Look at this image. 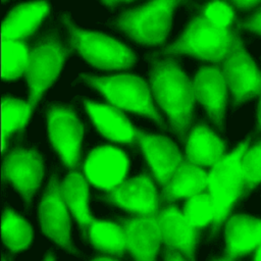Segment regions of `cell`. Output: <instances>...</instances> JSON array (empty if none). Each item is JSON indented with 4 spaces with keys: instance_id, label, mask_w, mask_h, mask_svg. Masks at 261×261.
Here are the masks:
<instances>
[{
    "instance_id": "1",
    "label": "cell",
    "mask_w": 261,
    "mask_h": 261,
    "mask_svg": "<svg viewBox=\"0 0 261 261\" xmlns=\"http://www.w3.org/2000/svg\"><path fill=\"white\" fill-rule=\"evenodd\" d=\"M150 87L158 106L168 116L173 130L186 142L196 102L192 81L171 57L154 61Z\"/></svg>"
},
{
    "instance_id": "2",
    "label": "cell",
    "mask_w": 261,
    "mask_h": 261,
    "mask_svg": "<svg viewBox=\"0 0 261 261\" xmlns=\"http://www.w3.org/2000/svg\"><path fill=\"white\" fill-rule=\"evenodd\" d=\"M239 41L240 38L234 28L221 29L198 13L188 23L181 36L164 50V54H185L203 61L220 63L233 50Z\"/></svg>"
},
{
    "instance_id": "3",
    "label": "cell",
    "mask_w": 261,
    "mask_h": 261,
    "mask_svg": "<svg viewBox=\"0 0 261 261\" xmlns=\"http://www.w3.org/2000/svg\"><path fill=\"white\" fill-rule=\"evenodd\" d=\"M249 143L250 138L240 143L210 169L208 189L214 204V218L210 226L212 234L224 225L236 204L246 196L242 158L250 147Z\"/></svg>"
},
{
    "instance_id": "4",
    "label": "cell",
    "mask_w": 261,
    "mask_h": 261,
    "mask_svg": "<svg viewBox=\"0 0 261 261\" xmlns=\"http://www.w3.org/2000/svg\"><path fill=\"white\" fill-rule=\"evenodd\" d=\"M86 82L102 94L106 103L121 111L147 116L162 123L161 115L154 105V96L145 80L137 74L119 73L107 76L82 75Z\"/></svg>"
},
{
    "instance_id": "5",
    "label": "cell",
    "mask_w": 261,
    "mask_h": 261,
    "mask_svg": "<svg viewBox=\"0 0 261 261\" xmlns=\"http://www.w3.org/2000/svg\"><path fill=\"white\" fill-rule=\"evenodd\" d=\"M184 0H150L122 13L117 27L142 45H162L169 33L172 15Z\"/></svg>"
},
{
    "instance_id": "6",
    "label": "cell",
    "mask_w": 261,
    "mask_h": 261,
    "mask_svg": "<svg viewBox=\"0 0 261 261\" xmlns=\"http://www.w3.org/2000/svg\"><path fill=\"white\" fill-rule=\"evenodd\" d=\"M64 22L70 34V48L76 50L92 66L105 70H121L134 65L135 54L126 45L105 34L75 28L67 17H64Z\"/></svg>"
},
{
    "instance_id": "7",
    "label": "cell",
    "mask_w": 261,
    "mask_h": 261,
    "mask_svg": "<svg viewBox=\"0 0 261 261\" xmlns=\"http://www.w3.org/2000/svg\"><path fill=\"white\" fill-rule=\"evenodd\" d=\"M71 50L63 47L53 36L45 38L31 48L23 75L30 90L28 101L33 108L55 82Z\"/></svg>"
},
{
    "instance_id": "8",
    "label": "cell",
    "mask_w": 261,
    "mask_h": 261,
    "mask_svg": "<svg viewBox=\"0 0 261 261\" xmlns=\"http://www.w3.org/2000/svg\"><path fill=\"white\" fill-rule=\"evenodd\" d=\"M50 142L68 170L82 168L81 145L84 125L75 112L68 107L53 105L47 112Z\"/></svg>"
},
{
    "instance_id": "9",
    "label": "cell",
    "mask_w": 261,
    "mask_h": 261,
    "mask_svg": "<svg viewBox=\"0 0 261 261\" xmlns=\"http://www.w3.org/2000/svg\"><path fill=\"white\" fill-rule=\"evenodd\" d=\"M128 167L129 160L124 151L116 146L103 145L88 153L82 172L90 186L107 193L126 179Z\"/></svg>"
},
{
    "instance_id": "10",
    "label": "cell",
    "mask_w": 261,
    "mask_h": 261,
    "mask_svg": "<svg viewBox=\"0 0 261 261\" xmlns=\"http://www.w3.org/2000/svg\"><path fill=\"white\" fill-rule=\"evenodd\" d=\"M105 200L130 215L154 216L159 206V192L152 173H142L126 178L105 193Z\"/></svg>"
},
{
    "instance_id": "11",
    "label": "cell",
    "mask_w": 261,
    "mask_h": 261,
    "mask_svg": "<svg viewBox=\"0 0 261 261\" xmlns=\"http://www.w3.org/2000/svg\"><path fill=\"white\" fill-rule=\"evenodd\" d=\"M155 215L159 222L162 244L180 252L190 261H195L194 253L201 230L190 223L182 209H179L174 202L166 200L160 192L159 206Z\"/></svg>"
},
{
    "instance_id": "12",
    "label": "cell",
    "mask_w": 261,
    "mask_h": 261,
    "mask_svg": "<svg viewBox=\"0 0 261 261\" xmlns=\"http://www.w3.org/2000/svg\"><path fill=\"white\" fill-rule=\"evenodd\" d=\"M220 65L236 104L260 96L261 71L244 49L241 40Z\"/></svg>"
},
{
    "instance_id": "13",
    "label": "cell",
    "mask_w": 261,
    "mask_h": 261,
    "mask_svg": "<svg viewBox=\"0 0 261 261\" xmlns=\"http://www.w3.org/2000/svg\"><path fill=\"white\" fill-rule=\"evenodd\" d=\"M44 176V163L35 150L15 148L3 159L1 179L7 180L30 202Z\"/></svg>"
},
{
    "instance_id": "14",
    "label": "cell",
    "mask_w": 261,
    "mask_h": 261,
    "mask_svg": "<svg viewBox=\"0 0 261 261\" xmlns=\"http://www.w3.org/2000/svg\"><path fill=\"white\" fill-rule=\"evenodd\" d=\"M69 213L61 182L52 177L39 205L41 227L43 232L57 245L71 250Z\"/></svg>"
},
{
    "instance_id": "15",
    "label": "cell",
    "mask_w": 261,
    "mask_h": 261,
    "mask_svg": "<svg viewBox=\"0 0 261 261\" xmlns=\"http://www.w3.org/2000/svg\"><path fill=\"white\" fill-rule=\"evenodd\" d=\"M139 135V147L157 185L162 188L187 158L175 144L164 136L147 134L140 129Z\"/></svg>"
},
{
    "instance_id": "16",
    "label": "cell",
    "mask_w": 261,
    "mask_h": 261,
    "mask_svg": "<svg viewBox=\"0 0 261 261\" xmlns=\"http://www.w3.org/2000/svg\"><path fill=\"white\" fill-rule=\"evenodd\" d=\"M123 229L127 253L135 261H156L160 245L161 230L156 215H130L117 221Z\"/></svg>"
},
{
    "instance_id": "17",
    "label": "cell",
    "mask_w": 261,
    "mask_h": 261,
    "mask_svg": "<svg viewBox=\"0 0 261 261\" xmlns=\"http://www.w3.org/2000/svg\"><path fill=\"white\" fill-rule=\"evenodd\" d=\"M192 84L196 101L204 106L213 122L221 125L227 103L228 86L220 63L201 67Z\"/></svg>"
},
{
    "instance_id": "18",
    "label": "cell",
    "mask_w": 261,
    "mask_h": 261,
    "mask_svg": "<svg viewBox=\"0 0 261 261\" xmlns=\"http://www.w3.org/2000/svg\"><path fill=\"white\" fill-rule=\"evenodd\" d=\"M86 112L96 129L108 141L126 146H139V129L128 120L126 115L116 107L91 100L84 101Z\"/></svg>"
},
{
    "instance_id": "19",
    "label": "cell",
    "mask_w": 261,
    "mask_h": 261,
    "mask_svg": "<svg viewBox=\"0 0 261 261\" xmlns=\"http://www.w3.org/2000/svg\"><path fill=\"white\" fill-rule=\"evenodd\" d=\"M224 256L236 261L253 254L261 245V219L231 214L224 223Z\"/></svg>"
},
{
    "instance_id": "20",
    "label": "cell",
    "mask_w": 261,
    "mask_h": 261,
    "mask_svg": "<svg viewBox=\"0 0 261 261\" xmlns=\"http://www.w3.org/2000/svg\"><path fill=\"white\" fill-rule=\"evenodd\" d=\"M50 4L45 0H36L16 5L1 23V39L28 42L50 14Z\"/></svg>"
},
{
    "instance_id": "21",
    "label": "cell",
    "mask_w": 261,
    "mask_h": 261,
    "mask_svg": "<svg viewBox=\"0 0 261 261\" xmlns=\"http://www.w3.org/2000/svg\"><path fill=\"white\" fill-rule=\"evenodd\" d=\"M185 144L187 160L208 169L213 168L228 153L225 142L204 123L190 129Z\"/></svg>"
},
{
    "instance_id": "22",
    "label": "cell",
    "mask_w": 261,
    "mask_h": 261,
    "mask_svg": "<svg viewBox=\"0 0 261 261\" xmlns=\"http://www.w3.org/2000/svg\"><path fill=\"white\" fill-rule=\"evenodd\" d=\"M209 172L210 169L186 160L162 187L161 193L170 202L188 200L208 187Z\"/></svg>"
},
{
    "instance_id": "23",
    "label": "cell",
    "mask_w": 261,
    "mask_h": 261,
    "mask_svg": "<svg viewBox=\"0 0 261 261\" xmlns=\"http://www.w3.org/2000/svg\"><path fill=\"white\" fill-rule=\"evenodd\" d=\"M62 192L69 211L79 223L84 238L87 239L89 227L94 219L89 208V182L82 172V168L69 170L61 181Z\"/></svg>"
},
{
    "instance_id": "24",
    "label": "cell",
    "mask_w": 261,
    "mask_h": 261,
    "mask_svg": "<svg viewBox=\"0 0 261 261\" xmlns=\"http://www.w3.org/2000/svg\"><path fill=\"white\" fill-rule=\"evenodd\" d=\"M87 239L103 255L120 258L127 253L124 232L118 222L94 217Z\"/></svg>"
},
{
    "instance_id": "25",
    "label": "cell",
    "mask_w": 261,
    "mask_h": 261,
    "mask_svg": "<svg viewBox=\"0 0 261 261\" xmlns=\"http://www.w3.org/2000/svg\"><path fill=\"white\" fill-rule=\"evenodd\" d=\"M29 101L4 97L1 100V135L2 142L9 141L14 134H21L33 113Z\"/></svg>"
},
{
    "instance_id": "26",
    "label": "cell",
    "mask_w": 261,
    "mask_h": 261,
    "mask_svg": "<svg viewBox=\"0 0 261 261\" xmlns=\"http://www.w3.org/2000/svg\"><path fill=\"white\" fill-rule=\"evenodd\" d=\"M0 228L3 244L13 253L25 250L33 241L31 224L11 209L3 212Z\"/></svg>"
},
{
    "instance_id": "27",
    "label": "cell",
    "mask_w": 261,
    "mask_h": 261,
    "mask_svg": "<svg viewBox=\"0 0 261 261\" xmlns=\"http://www.w3.org/2000/svg\"><path fill=\"white\" fill-rule=\"evenodd\" d=\"M31 48L24 41L1 39V77L3 81H16L23 75Z\"/></svg>"
},
{
    "instance_id": "28",
    "label": "cell",
    "mask_w": 261,
    "mask_h": 261,
    "mask_svg": "<svg viewBox=\"0 0 261 261\" xmlns=\"http://www.w3.org/2000/svg\"><path fill=\"white\" fill-rule=\"evenodd\" d=\"M181 209L190 223L197 229L210 227L214 218V204L208 187L185 200Z\"/></svg>"
},
{
    "instance_id": "29",
    "label": "cell",
    "mask_w": 261,
    "mask_h": 261,
    "mask_svg": "<svg viewBox=\"0 0 261 261\" xmlns=\"http://www.w3.org/2000/svg\"><path fill=\"white\" fill-rule=\"evenodd\" d=\"M234 6L228 0H210L200 7L199 13L208 18L213 24L225 29H233L237 22Z\"/></svg>"
},
{
    "instance_id": "30",
    "label": "cell",
    "mask_w": 261,
    "mask_h": 261,
    "mask_svg": "<svg viewBox=\"0 0 261 261\" xmlns=\"http://www.w3.org/2000/svg\"><path fill=\"white\" fill-rule=\"evenodd\" d=\"M246 196L261 184V140L250 146L242 158Z\"/></svg>"
},
{
    "instance_id": "31",
    "label": "cell",
    "mask_w": 261,
    "mask_h": 261,
    "mask_svg": "<svg viewBox=\"0 0 261 261\" xmlns=\"http://www.w3.org/2000/svg\"><path fill=\"white\" fill-rule=\"evenodd\" d=\"M239 28L247 29L253 33H256L261 36V7L257 9V11L246 21L239 22L237 21Z\"/></svg>"
},
{
    "instance_id": "32",
    "label": "cell",
    "mask_w": 261,
    "mask_h": 261,
    "mask_svg": "<svg viewBox=\"0 0 261 261\" xmlns=\"http://www.w3.org/2000/svg\"><path fill=\"white\" fill-rule=\"evenodd\" d=\"M163 253H164V260L165 261H190L188 257H186L180 252L173 250L165 245H163Z\"/></svg>"
},
{
    "instance_id": "33",
    "label": "cell",
    "mask_w": 261,
    "mask_h": 261,
    "mask_svg": "<svg viewBox=\"0 0 261 261\" xmlns=\"http://www.w3.org/2000/svg\"><path fill=\"white\" fill-rule=\"evenodd\" d=\"M234 8L238 9H251L261 3V0H228Z\"/></svg>"
},
{
    "instance_id": "34",
    "label": "cell",
    "mask_w": 261,
    "mask_h": 261,
    "mask_svg": "<svg viewBox=\"0 0 261 261\" xmlns=\"http://www.w3.org/2000/svg\"><path fill=\"white\" fill-rule=\"evenodd\" d=\"M134 0H102V2L108 6H114L118 3H121V2H125V3H129Z\"/></svg>"
},
{
    "instance_id": "35",
    "label": "cell",
    "mask_w": 261,
    "mask_h": 261,
    "mask_svg": "<svg viewBox=\"0 0 261 261\" xmlns=\"http://www.w3.org/2000/svg\"><path fill=\"white\" fill-rule=\"evenodd\" d=\"M92 261H119L118 258H114V257H109L106 255H102L99 257L94 258Z\"/></svg>"
},
{
    "instance_id": "36",
    "label": "cell",
    "mask_w": 261,
    "mask_h": 261,
    "mask_svg": "<svg viewBox=\"0 0 261 261\" xmlns=\"http://www.w3.org/2000/svg\"><path fill=\"white\" fill-rule=\"evenodd\" d=\"M252 261H261V245L252 254Z\"/></svg>"
},
{
    "instance_id": "37",
    "label": "cell",
    "mask_w": 261,
    "mask_h": 261,
    "mask_svg": "<svg viewBox=\"0 0 261 261\" xmlns=\"http://www.w3.org/2000/svg\"><path fill=\"white\" fill-rule=\"evenodd\" d=\"M258 128L261 130V94L259 96V104H258Z\"/></svg>"
},
{
    "instance_id": "38",
    "label": "cell",
    "mask_w": 261,
    "mask_h": 261,
    "mask_svg": "<svg viewBox=\"0 0 261 261\" xmlns=\"http://www.w3.org/2000/svg\"><path fill=\"white\" fill-rule=\"evenodd\" d=\"M213 261H233V260L229 259L228 257H225V256H223V257H221V258H218V259H214Z\"/></svg>"
},
{
    "instance_id": "39",
    "label": "cell",
    "mask_w": 261,
    "mask_h": 261,
    "mask_svg": "<svg viewBox=\"0 0 261 261\" xmlns=\"http://www.w3.org/2000/svg\"><path fill=\"white\" fill-rule=\"evenodd\" d=\"M44 261H55V259H54V257H52L51 255H48V256L45 258Z\"/></svg>"
},
{
    "instance_id": "40",
    "label": "cell",
    "mask_w": 261,
    "mask_h": 261,
    "mask_svg": "<svg viewBox=\"0 0 261 261\" xmlns=\"http://www.w3.org/2000/svg\"><path fill=\"white\" fill-rule=\"evenodd\" d=\"M1 261H7V260H5L4 258H2V259H1Z\"/></svg>"
},
{
    "instance_id": "41",
    "label": "cell",
    "mask_w": 261,
    "mask_h": 261,
    "mask_svg": "<svg viewBox=\"0 0 261 261\" xmlns=\"http://www.w3.org/2000/svg\"><path fill=\"white\" fill-rule=\"evenodd\" d=\"M1 1H2V2H5V1H6V0H1Z\"/></svg>"
}]
</instances>
